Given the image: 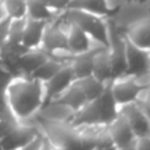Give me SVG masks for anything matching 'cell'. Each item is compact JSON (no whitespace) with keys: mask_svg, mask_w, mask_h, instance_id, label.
<instances>
[{"mask_svg":"<svg viewBox=\"0 0 150 150\" xmlns=\"http://www.w3.org/2000/svg\"><path fill=\"white\" fill-rule=\"evenodd\" d=\"M8 108L20 122H32L46 103L45 84L30 76L13 78L5 90Z\"/></svg>","mask_w":150,"mask_h":150,"instance_id":"cell-1","label":"cell"},{"mask_svg":"<svg viewBox=\"0 0 150 150\" xmlns=\"http://www.w3.org/2000/svg\"><path fill=\"white\" fill-rule=\"evenodd\" d=\"M67 18L65 17L63 12L59 13L54 20L47 24L41 45V49L50 57L58 58L66 63H69L73 58L67 49Z\"/></svg>","mask_w":150,"mask_h":150,"instance_id":"cell-2","label":"cell"},{"mask_svg":"<svg viewBox=\"0 0 150 150\" xmlns=\"http://www.w3.org/2000/svg\"><path fill=\"white\" fill-rule=\"evenodd\" d=\"M63 15L71 24L87 33L98 45L108 47V18L78 9H66L63 11Z\"/></svg>","mask_w":150,"mask_h":150,"instance_id":"cell-3","label":"cell"},{"mask_svg":"<svg viewBox=\"0 0 150 150\" xmlns=\"http://www.w3.org/2000/svg\"><path fill=\"white\" fill-rule=\"evenodd\" d=\"M109 90L113 96L116 104L120 107L127 104L137 103L144 92L146 91L145 87L141 86V83L134 76H120L113 79L109 83Z\"/></svg>","mask_w":150,"mask_h":150,"instance_id":"cell-4","label":"cell"},{"mask_svg":"<svg viewBox=\"0 0 150 150\" xmlns=\"http://www.w3.org/2000/svg\"><path fill=\"white\" fill-rule=\"evenodd\" d=\"M40 133L41 130L34 122H21L7 137L0 140V145L3 150H20L30 144Z\"/></svg>","mask_w":150,"mask_h":150,"instance_id":"cell-5","label":"cell"},{"mask_svg":"<svg viewBox=\"0 0 150 150\" xmlns=\"http://www.w3.org/2000/svg\"><path fill=\"white\" fill-rule=\"evenodd\" d=\"M119 115L124 117L125 121L129 124L136 138H142L150 136V121L137 103L120 107Z\"/></svg>","mask_w":150,"mask_h":150,"instance_id":"cell-6","label":"cell"},{"mask_svg":"<svg viewBox=\"0 0 150 150\" xmlns=\"http://www.w3.org/2000/svg\"><path fill=\"white\" fill-rule=\"evenodd\" d=\"M124 36L130 44L142 50L150 52V16H141L124 29Z\"/></svg>","mask_w":150,"mask_h":150,"instance_id":"cell-7","label":"cell"},{"mask_svg":"<svg viewBox=\"0 0 150 150\" xmlns=\"http://www.w3.org/2000/svg\"><path fill=\"white\" fill-rule=\"evenodd\" d=\"M125 52H127V73H125V75H128V76H141V75L149 73V52L134 46L128 40Z\"/></svg>","mask_w":150,"mask_h":150,"instance_id":"cell-8","label":"cell"},{"mask_svg":"<svg viewBox=\"0 0 150 150\" xmlns=\"http://www.w3.org/2000/svg\"><path fill=\"white\" fill-rule=\"evenodd\" d=\"M107 129H108V134L112 140V144L119 150L133 146L136 144V141H137L133 130L130 129L129 124L120 115L107 127Z\"/></svg>","mask_w":150,"mask_h":150,"instance_id":"cell-9","label":"cell"},{"mask_svg":"<svg viewBox=\"0 0 150 150\" xmlns=\"http://www.w3.org/2000/svg\"><path fill=\"white\" fill-rule=\"evenodd\" d=\"M96 47H103V46L98 45L87 33H84L80 28H78L76 25H74V24H71L70 21H69L67 49L71 55L83 54V53L91 52V50L96 49Z\"/></svg>","mask_w":150,"mask_h":150,"instance_id":"cell-10","label":"cell"},{"mask_svg":"<svg viewBox=\"0 0 150 150\" xmlns=\"http://www.w3.org/2000/svg\"><path fill=\"white\" fill-rule=\"evenodd\" d=\"M74 73L71 70L70 65H65L52 79L47 83H45V91H46V103L47 101L55 100L57 98H59L70 86H73L75 82Z\"/></svg>","mask_w":150,"mask_h":150,"instance_id":"cell-11","label":"cell"},{"mask_svg":"<svg viewBox=\"0 0 150 150\" xmlns=\"http://www.w3.org/2000/svg\"><path fill=\"white\" fill-rule=\"evenodd\" d=\"M74 116L75 112L71 108H69L65 104L59 103L57 100H52L45 103V105L42 107L40 113L34 119L50 122H69V124H71Z\"/></svg>","mask_w":150,"mask_h":150,"instance_id":"cell-12","label":"cell"},{"mask_svg":"<svg viewBox=\"0 0 150 150\" xmlns=\"http://www.w3.org/2000/svg\"><path fill=\"white\" fill-rule=\"evenodd\" d=\"M71 125L74 128L90 127V125H104L99 99H96L93 101H88L82 109H79L75 113L73 121H71Z\"/></svg>","mask_w":150,"mask_h":150,"instance_id":"cell-13","label":"cell"},{"mask_svg":"<svg viewBox=\"0 0 150 150\" xmlns=\"http://www.w3.org/2000/svg\"><path fill=\"white\" fill-rule=\"evenodd\" d=\"M92 76H95L104 84H108L113 80V71H112V62L108 47H100L96 52L93 57Z\"/></svg>","mask_w":150,"mask_h":150,"instance_id":"cell-14","label":"cell"},{"mask_svg":"<svg viewBox=\"0 0 150 150\" xmlns=\"http://www.w3.org/2000/svg\"><path fill=\"white\" fill-rule=\"evenodd\" d=\"M47 24H49L47 21H36V20L26 18L23 45L28 50L41 49L42 40H44V34H45V30H46Z\"/></svg>","mask_w":150,"mask_h":150,"instance_id":"cell-15","label":"cell"},{"mask_svg":"<svg viewBox=\"0 0 150 150\" xmlns=\"http://www.w3.org/2000/svg\"><path fill=\"white\" fill-rule=\"evenodd\" d=\"M50 55L42 49L28 50L23 57L18 59V69L21 76H30L45 61L49 59Z\"/></svg>","mask_w":150,"mask_h":150,"instance_id":"cell-16","label":"cell"},{"mask_svg":"<svg viewBox=\"0 0 150 150\" xmlns=\"http://www.w3.org/2000/svg\"><path fill=\"white\" fill-rule=\"evenodd\" d=\"M100 47L91 50V52L83 53V54L73 55L70 59L69 65H70L71 70L74 73V76L76 80L83 79V78H88L92 75V69H93V57H95L96 52Z\"/></svg>","mask_w":150,"mask_h":150,"instance_id":"cell-17","label":"cell"},{"mask_svg":"<svg viewBox=\"0 0 150 150\" xmlns=\"http://www.w3.org/2000/svg\"><path fill=\"white\" fill-rule=\"evenodd\" d=\"M55 100L62 103V104H65V105L69 107V108H71L75 113H76L79 109H82L83 107L88 103L86 95L83 93V91L80 90V87L75 82L73 83V86H70V87H69L59 98L55 99Z\"/></svg>","mask_w":150,"mask_h":150,"instance_id":"cell-18","label":"cell"},{"mask_svg":"<svg viewBox=\"0 0 150 150\" xmlns=\"http://www.w3.org/2000/svg\"><path fill=\"white\" fill-rule=\"evenodd\" d=\"M65 65H67V63L61 61V59H58V58L49 57V59L45 61V62L30 75V78H33V79L38 80V82H41L45 84V83L49 82V80L52 79V78Z\"/></svg>","mask_w":150,"mask_h":150,"instance_id":"cell-19","label":"cell"},{"mask_svg":"<svg viewBox=\"0 0 150 150\" xmlns=\"http://www.w3.org/2000/svg\"><path fill=\"white\" fill-rule=\"evenodd\" d=\"M78 86L80 87V90L83 91V93L86 95L88 101H93L96 99H99L103 92L105 91L107 86L109 84H104L101 83L100 80H98L95 76H88V78H83V79H79V80H75Z\"/></svg>","mask_w":150,"mask_h":150,"instance_id":"cell-20","label":"cell"},{"mask_svg":"<svg viewBox=\"0 0 150 150\" xmlns=\"http://www.w3.org/2000/svg\"><path fill=\"white\" fill-rule=\"evenodd\" d=\"M59 13H54L52 9L44 5L40 0H28V13H26V18L36 21H47L50 23L54 20Z\"/></svg>","mask_w":150,"mask_h":150,"instance_id":"cell-21","label":"cell"},{"mask_svg":"<svg viewBox=\"0 0 150 150\" xmlns=\"http://www.w3.org/2000/svg\"><path fill=\"white\" fill-rule=\"evenodd\" d=\"M3 8H4L5 16L11 20H18V18H26L28 13V0H3Z\"/></svg>","mask_w":150,"mask_h":150,"instance_id":"cell-22","label":"cell"},{"mask_svg":"<svg viewBox=\"0 0 150 150\" xmlns=\"http://www.w3.org/2000/svg\"><path fill=\"white\" fill-rule=\"evenodd\" d=\"M25 24H26V18L11 20L9 33H8V41L7 42H12V44H20V45H23Z\"/></svg>","mask_w":150,"mask_h":150,"instance_id":"cell-23","label":"cell"},{"mask_svg":"<svg viewBox=\"0 0 150 150\" xmlns=\"http://www.w3.org/2000/svg\"><path fill=\"white\" fill-rule=\"evenodd\" d=\"M44 5H46L49 9H52L54 13H62L67 9V5L70 0H40Z\"/></svg>","mask_w":150,"mask_h":150,"instance_id":"cell-24","label":"cell"},{"mask_svg":"<svg viewBox=\"0 0 150 150\" xmlns=\"http://www.w3.org/2000/svg\"><path fill=\"white\" fill-rule=\"evenodd\" d=\"M137 104L140 105V108L142 109V112L146 115V117H148L150 121V90H146L145 92L141 95Z\"/></svg>","mask_w":150,"mask_h":150,"instance_id":"cell-25","label":"cell"},{"mask_svg":"<svg viewBox=\"0 0 150 150\" xmlns=\"http://www.w3.org/2000/svg\"><path fill=\"white\" fill-rule=\"evenodd\" d=\"M13 76L8 70H5L1 65H0V92H5V90L8 88L9 83L12 82Z\"/></svg>","mask_w":150,"mask_h":150,"instance_id":"cell-26","label":"cell"},{"mask_svg":"<svg viewBox=\"0 0 150 150\" xmlns=\"http://www.w3.org/2000/svg\"><path fill=\"white\" fill-rule=\"evenodd\" d=\"M9 25H11V18H8V17H5L3 21H0V47L7 44V41H8Z\"/></svg>","mask_w":150,"mask_h":150,"instance_id":"cell-27","label":"cell"},{"mask_svg":"<svg viewBox=\"0 0 150 150\" xmlns=\"http://www.w3.org/2000/svg\"><path fill=\"white\" fill-rule=\"evenodd\" d=\"M45 141H46V138L44 137L42 133H40L30 144H28V145L24 146V148L20 150H42L44 149V145H45Z\"/></svg>","mask_w":150,"mask_h":150,"instance_id":"cell-28","label":"cell"},{"mask_svg":"<svg viewBox=\"0 0 150 150\" xmlns=\"http://www.w3.org/2000/svg\"><path fill=\"white\" fill-rule=\"evenodd\" d=\"M134 146L137 150H150V136L142 137V138H137Z\"/></svg>","mask_w":150,"mask_h":150,"instance_id":"cell-29","label":"cell"},{"mask_svg":"<svg viewBox=\"0 0 150 150\" xmlns=\"http://www.w3.org/2000/svg\"><path fill=\"white\" fill-rule=\"evenodd\" d=\"M9 111L7 103V98H5V92H0V116Z\"/></svg>","mask_w":150,"mask_h":150,"instance_id":"cell-30","label":"cell"},{"mask_svg":"<svg viewBox=\"0 0 150 150\" xmlns=\"http://www.w3.org/2000/svg\"><path fill=\"white\" fill-rule=\"evenodd\" d=\"M121 1L124 3V5H132V4H138L142 0H121Z\"/></svg>","mask_w":150,"mask_h":150,"instance_id":"cell-31","label":"cell"},{"mask_svg":"<svg viewBox=\"0 0 150 150\" xmlns=\"http://www.w3.org/2000/svg\"><path fill=\"white\" fill-rule=\"evenodd\" d=\"M95 150H119V149H117L115 145H109V146H103V148H98Z\"/></svg>","mask_w":150,"mask_h":150,"instance_id":"cell-32","label":"cell"},{"mask_svg":"<svg viewBox=\"0 0 150 150\" xmlns=\"http://www.w3.org/2000/svg\"><path fill=\"white\" fill-rule=\"evenodd\" d=\"M5 17H7V16H5L4 8H3V4H1V3H0V21H3Z\"/></svg>","mask_w":150,"mask_h":150,"instance_id":"cell-33","label":"cell"},{"mask_svg":"<svg viewBox=\"0 0 150 150\" xmlns=\"http://www.w3.org/2000/svg\"><path fill=\"white\" fill-rule=\"evenodd\" d=\"M122 150H137V149H136V146L133 145V146H129V148H127V149H122Z\"/></svg>","mask_w":150,"mask_h":150,"instance_id":"cell-34","label":"cell"},{"mask_svg":"<svg viewBox=\"0 0 150 150\" xmlns=\"http://www.w3.org/2000/svg\"><path fill=\"white\" fill-rule=\"evenodd\" d=\"M149 63H150V52H149Z\"/></svg>","mask_w":150,"mask_h":150,"instance_id":"cell-35","label":"cell"},{"mask_svg":"<svg viewBox=\"0 0 150 150\" xmlns=\"http://www.w3.org/2000/svg\"><path fill=\"white\" fill-rule=\"evenodd\" d=\"M0 150H3V149H1V145H0Z\"/></svg>","mask_w":150,"mask_h":150,"instance_id":"cell-36","label":"cell"},{"mask_svg":"<svg viewBox=\"0 0 150 150\" xmlns=\"http://www.w3.org/2000/svg\"><path fill=\"white\" fill-rule=\"evenodd\" d=\"M1 1H3V0H0V3H1Z\"/></svg>","mask_w":150,"mask_h":150,"instance_id":"cell-37","label":"cell"},{"mask_svg":"<svg viewBox=\"0 0 150 150\" xmlns=\"http://www.w3.org/2000/svg\"><path fill=\"white\" fill-rule=\"evenodd\" d=\"M149 90H150V88H149Z\"/></svg>","mask_w":150,"mask_h":150,"instance_id":"cell-38","label":"cell"}]
</instances>
